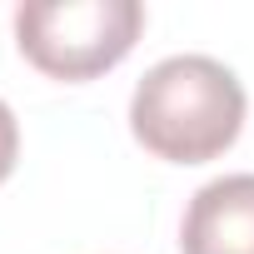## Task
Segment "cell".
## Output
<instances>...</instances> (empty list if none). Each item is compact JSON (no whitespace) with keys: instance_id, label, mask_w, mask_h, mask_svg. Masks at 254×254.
Returning <instances> with one entry per match:
<instances>
[{"instance_id":"obj_1","label":"cell","mask_w":254,"mask_h":254,"mask_svg":"<svg viewBox=\"0 0 254 254\" xmlns=\"http://www.w3.org/2000/svg\"><path fill=\"white\" fill-rule=\"evenodd\" d=\"M244 85L209 55H170L150 65L130 100L135 140L170 165H204L239 140Z\"/></svg>"},{"instance_id":"obj_2","label":"cell","mask_w":254,"mask_h":254,"mask_svg":"<svg viewBox=\"0 0 254 254\" xmlns=\"http://www.w3.org/2000/svg\"><path fill=\"white\" fill-rule=\"evenodd\" d=\"M140 0H30L15 10L20 55L50 80H95L135 50Z\"/></svg>"},{"instance_id":"obj_3","label":"cell","mask_w":254,"mask_h":254,"mask_svg":"<svg viewBox=\"0 0 254 254\" xmlns=\"http://www.w3.org/2000/svg\"><path fill=\"white\" fill-rule=\"evenodd\" d=\"M180 254H254V175H224L194 190Z\"/></svg>"},{"instance_id":"obj_4","label":"cell","mask_w":254,"mask_h":254,"mask_svg":"<svg viewBox=\"0 0 254 254\" xmlns=\"http://www.w3.org/2000/svg\"><path fill=\"white\" fill-rule=\"evenodd\" d=\"M15 155H20V125H15L10 105L0 100V185L10 180V170H15Z\"/></svg>"}]
</instances>
